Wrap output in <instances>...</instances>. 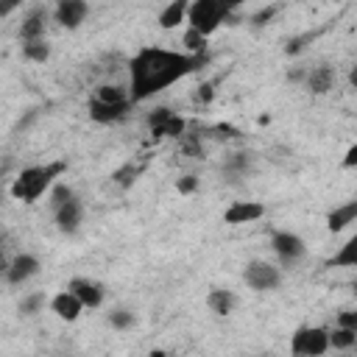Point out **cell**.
Listing matches in <instances>:
<instances>
[{
	"label": "cell",
	"mask_w": 357,
	"mask_h": 357,
	"mask_svg": "<svg viewBox=\"0 0 357 357\" xmlns=\"http://www.w3.org/2000/svg\"><path fill=\"white\" fill-rule=\"evenodd\" d=\"M209 56H190V53H178V50H167V47H139L128 64V95L131 103H142L159 92H165L167 86H173L176 81L187 78L190 73L201 70L206 64Z\"/></svg>",
	"instance_id": "6da1fadb"
},
{
	"label": "cell",
	"mask_w": 357,
	"mask_h": 357,
	"mask_svg": "<svg viewBox=\"0 0 357 357\" xmlns=\"http://www.w3.org/2000/svg\"><path fill=\"white\" fill-rule=\"evenodd\" d=\"M64 170H67L64 162H47V165L25 167V170L14 178L11 195H14L17 201H22V204H33V201H39L47 190H53L56 178H59Z\"/></svg>",
	"instance_id": "7a4b0ae2"
},
{
	"label": "cell",
	"mask_w": 357,
	"mask_h": 357,
	"mask_svg": "<svg viewBox=\"0 0 357 357\" xmlns=\"http://www.w3.org/2000/svg\"><path fill=\"white\" fill-rule=\"evenodd\" d=\"M187 22L192 31L209 36L215 33L223 22L226 25H234V8L220 3V0H195L190 3V11H187Z\"/></svg>",
	"instance_id": "3957f363"
},
{
	"label": "cell",
	"mask_w": 357,
	"mask_h": 357,
	"mask_svg": "<svg viewBox=\"0 0 357 357\" xmlns=\"http://www.w3.org/2000/svg\"><path fill=\"white\" fill-rule=\"evenodd\" d=\"M329 349H332V340H329V329L324 326H301L290 337V351L296 357H321Z\"/></svg>",
	"instance_id": "277c9868"
},
{
	"label": "cell",
	"mask_w": 357,
	"mask_h": 357,
	"mask_svg": "<svg viewBox=\"0 0 357 357\" xmlns=\"http://www.w3.org/2000/svg\"><path fill=\"white\" fill-rule=\"evenodd\" d=\"M243 279H245V284L251 290L268 293V290H276L282 284V271L268 259H251L245 265V271H243Z\"/></svg>",
	"instance_id": "5b68a950"
},
{
	"label": "cell",
	"mask_w": 357,
	"mask_h": 357,
	"mask_svg": "<svg viewBox=\"0 0 357 357\" xmlns=\"http://www.w3.org/2000/svg\"><path fill=\"white\" fill-rule=\"evenodd\" d=\"M271 248H273V254L279 257V262H282L284 268L298 265V262L304 259V254H307L304 240H301L296 231H287V229H279V231L271 234Z\"/></svg>",
	"instance_id": "8992f818"
},
{
	"label": "cell",
	"mask_w": 357,
	"mask_h": 357,
	"mask_svg": "<svg viewBox=\"0 0 357 357\" xmlns=\"http://www.w3.org/2000/svg\"><path fill=\"white\" fill-rule=\"evenodd\" d=\"M148 128H151V134L153 137H176V139H181L184 134H187V123L173 112V109H167V106H156L151 114H148Z\"/></svg>",
	"instance_id": "52a82bcc"
},
{
	"label": "cell",
	"mask_w": 357,
	"mask_h": 357,
	"mask_svg": "<svg viewBox=\"0 0 357 357\" xmlns=\"http://www.w3.org/2000/svg\"><path fill=\"white\" fill-rule=\"evenodd\" d=\"M131 106H134L131 100H106V98L92 95L89 98V117L100 126H112V123H120Z\"/></svg>",
	"instance_id": "ba28073f"
},
{
	"label": "cell",
	"mask_w": 357,
	"mask_h": 357,
	"mask_svg": "<svg viewBox=\"0 0 357 357\" xmlns=\"http://www.w3.org/2000/svg\"><path fill=\"white\" fill-rule=\"evenodd\" d=\"M53 220H56V229L61 234H75L81 229V220H84V204L78 195H73L64 206H59L53 212Z\"/></svg>",
	"instance_id": "9c48e42d"
},
{
	"label": "cell",
	"mask_w": 357,
	"mask_h": 357,
	"mask_svg": "<svg viewBox=\"0 0 357 357\" xmlns=\"http://www.w3.org/2000/svg\"><path fill=\"white\" fill-rule=\"evenodd\" d=\"M39 273V259L33 254H17L8 265H6V282L8 284H25L31 276Z\"/></svg>",
	"instance_id": "30bf717a"
},
{
	"label": "cell",
	"mask_w": 357,
	"mask_h": 357,
	"mask_svg": "<svg viewBox=\"0 0 357 357\" xmlns=\"http://www.w3.org/2000/svg\"><path fill=\"white\" fill-rule=\"evenodd\" d=\"M67 290H70V293H73L84 307H89V310H95V307H100V304H103V287H100L98 282H92V279L75 276V279H70Z\"/></svg>",
	"instance_id": "8fae6325"
},
{
	"label": "cell",
	"mask_w": 357,
	"mask_h": 357,
	"mask_svg": "<svg viewBox=\"0 0 357 357\" xmlns=\"http://www.w3.org/2000/svg\"><path fill=\"white\" fill-rule=\"evenodd\" d=\"M86 14H89V6L84 3V0H61L59 6H56V11H53V17H56V22L61 25V28H78L84 20H86Z\"/></svg>",
	"instance_id": "7c38bea8"
},
{
	"label": "cell",
	"mask_w": 357,
	"mask_h": 357,
	"mask_svg": "<svg viewBox=\"0 0 357 357\" xmlns=\"http://www.w3.org/2000/svg\"><path fill=\"white\" fill-rule=\"evenodd\" d=\"M265 215V206L259 201H234L226 212H223V220L237 226V223H254Z\"/></svg>",
	"instance_id": "4fadbf2b"
},
{
	"label": "cell",
	"mask_w": 357,
	"mask_h": 357,
	"mask_svg": "<svg viewBox=\"0 0 357 357\" xmlns=\"http://www.w3.org/2000/svg\"><path fill=\"white\" fill-rule=\"evenodd\" d=\"M45 22H47V11L45 8H31L20 22V39L22 42L45 39Z\"/></svg>",
	"instance_id": "5bb4252c"
},
{
	"label": "cell",
	"mask_w": 357,
	"mask_h": 357,
	"mask_svg": "<svg viewBox=\"0 0 357 357\" xmlns=\"http://www.w3.org/2000/svg\"><path fill=\"white\" fill-rule=\"evenodd\" d=\"M335 84V70L329 64H318L312 70H307V78H304V86L312 92V95H326Z\"/></svg>",
	"instance_id": "9a60e30c"
},
{
	"label": "cell",
	"mask_w": 357,
	"mask_h": 357,
	"mask_svg": "<svg viewBox=\"0 0 357 357\" xmlns=\"http://www.w3.org/2000/svg\"><path fill=\"white\" fill-rule=\"evenodd\" d=\"M50 310L61 318V321H75L81 312H84V304L70 293V290H61L50 298Z\"/></svg>",
	"instance_id": "2e32d148"
},
{
	"label": "cell",
	"mask_w": 357,
	"mask_h": 357,
	"mask_svg": "<svg viewBox=\"0 0 357 357\" xmlns=\"http://www.w3.org/2000/svg\"><path fill=\"white\" fill-rule=\"evenodd\" d=\"M354 220H357V198H351V201L335 206V209L326 215V229L335 234V231H343V229H346L349 223H354Z\"/></svg>",
	"instance_id": "e0dca14e"
},
{
	"label": "cell",
	"mask_w": 357,
	"mask_h": 357,
	"mask_svg": "<svg viewBox=\"0 0 357 357\" xmlns=\"http://www.w3.org/2000/svg\"><path fill=\"white\" fill-rule=\"evenodd\" d=\"M234 304H237V298H234V293L229 287H212L209 296H206V307L215 315H229L234 310Z\"/></svg>",
	"instance_id": "ac0fdd59"
},
{
	"label": "cell",
	"mask_w": 357,
	"mask_h": 357,
	"mask_svg": "<svg viewBox=\"0 0 357 357\" xmlns=\"http://www.w3.org/2000/svg\"><path fill=\"white\" fill-rule=\"evenodd\" d=\"M251 170V153L245 151H237V153H229L226 162H223V176L237 181V178H245V173Z\"/></svg>",
	"instance_id": "d6986e66"
},
{
	"label": "cell",
	"mask_w": 357,
	"mask_h": 357,
	"mask_svg": "<svg viewBox=\"0 0 357 357\" xmlns=\"http://www.w3.org/2000/svg\"><path fill=\"white\" fill-rule=\"evenodd\" d=\"M187 11H190V6H187L184 0H173L170 6L162 8V14H159V28H165V31L176 28L178 22L187 20Z\"/></svg>",
	"instance_id": "ffe728a7"
},
{
	"label": "cell",
	"mask_w": 357,
	"mask_h": 357,
	"mask_svg": "<svg viewBox=\"0 0 357 357\" xmlns=\"http://www.w3.org/2000/svg\"><path fill=\"white\" fill-rule=\"evenodd\" d=\"M329 268H357V231L337 248V254L329 259Z\"/></svg>",
	"instance_id": "44dd1931"
},
{
	"label": "cell",
	"mask_w": 357,
	"mask_h": 357,
	"mask_svg": "<svg viewBox=\"0 0 357 357\" xmlns=\"http://www.w3.org/2000/svg\"><path fill=\"white\" fill-rule=\"evenodd\" d=\"M142 162H126V165H120L114 173H112V181L120 187V190H128V187H134V181L142 176Z\"/></svg>",
	"instance_id": "7402d4cb"
},
{
	"label": "cell",
	"mask_w": 357,
	"mask_h": 357,
	"mask_svg": "<svg viewBox=\"0 0 357 357\" xmlns=\"http://www.w3.org/2000/svg\"><path fill=\"white\" fill-rule=\"evenodd\" d=\"M22 56L28 61H36V64H45L50 59V45L45 39H36V42H22Z\"/></svg>",
	"instance_id": "603a6c76"
},
{
	"label": "cell",
	"mask_w": 357,
	"mask_h": 357,
	"mask_svg": "<svg viewBox=\"0 0 357 357\" xmlns=\"http://www.w3.org/2000/svg\"><path fill=\"white\" fill-rule=\"evenodd\" d=\"M329 340H332V346H335V349L346 351V349L357 346V332H354V329H343V326H335V332H329Z\"/></svg>",
	"instance_id": "cb8c5ba5"
},
{
	"label": "cell",
	"mask_w": 357,
	"mask_h": 357,
	"mask_svg": "<svg viewBox=\"0 0 357 357\" xmlns=\"http://www.w3.org/2000/svg\"><path fill=\"white\" fill-rule=\"evenodd\" d=\"M184 47H187L190 56H206V36L198 33V31H192V28H187V33H184Z\"/></svg>",
	"instance_id": "d4e9b609"
},
{
	"label": "cell",
	"mask_w": 357,
	"mask_h": 357,
	"mask_svg": "<svg viewBox=\"0 0 357 357\" xmlns=\"http://www.w3.org/2000/svg\"><path fill=\"white\" fill-rule=\"evenodd\" d=\"M42 307H45V296L42 293H28L20 301V315H36Z\"/></svg>",
	"instance_id": "484cf974"
},
{
	"label": "cell",
	"mask_w": 357,
	"mask_h": 357,
	"mask_svg": "<svg viewBox=\"0 0 357 357\" xmlns=\"http://www.w3.org/2000/svg\"><path fill=\"white\" fill-rule=\"evenodd\" d=\"M73 195H75V192H73L67 184H53V190H50V209L56 212V209H59V206H64Z\"/></svg>",
	"instance_id": "4316f807"
},
{
	"label": "cell",
	"mask_w": 357,
	"mask_h": 357,
	"mask_svg": "<svg viewBox=\"0 0 357 357\" xmlns=\"http://www.w3.org/2000/svg\"><path fill=\"white\" fill-rule=\"evenodd\" d=\"M109 324L114 326V329H131L134 326V312L131 310H112L109 312Z\"/></svg>",
	"instance_id": "83f0119b"
},
{
	"label": "cell",
	"mask_w": 357,
	"mask_h": 357,
	"mask_svg": "<svg viewBox=\"0 0 357 357\" xmlns=\"http://www.w3.org/2000/svg\"><path fill=\"white\" fill-rule=\"evenodd\" d=\"M176 190H178L181 195H192V192L198 190V178H195L192 173H187V176H181V178L176 181Z\"/></svg>",
	"instance_id": "f1b7e54d"
},
{
	"label": "cell",
	"mask_w": 357,
	"mask_h": 357,
	"mask_svg": "<svg viewBox=\"0 0 357 357\" xmlns=\"http://www.w3.org/2000/svg\"><path fill=\"white\" fill-rule=\"evenodd\" d=\"M273 14H276V6H265V8H259V11L251 17V25H254V28H259V25H268V22L273 20Z\"/></svg>",
	"instance_id": "f546056e"
},
{
	"label": "cell",
	"mask_w": 357,
	"mask_h": 357,
	"mask_svg": "<svg viewBox=\"0 0 357 357\" xmlns=\"http://www.w3.org/2000/svg\"><path fill=\"white\" fill-rule=\"evenodd\" d=\"M337 326H343V329H354V332H357V310H343V312L337 315Z\"/></svg>",
	"instance_id": "4dcf8cb0"
},
{
	"label": "cell",
	"mask_w": 357,
	"mask_h": 357,
	"mask_svg": "<svg viewBox=\"0 0 357 357\" xmlns=\"http://www.w3.org/2000/svg\"><path fill=\"white\" fill-rule=\"evenodd\" d=\"M312 36L307 33V36H293V39H287V45H284V53L287 56H296V53H301V47H304V42H310Z\"/></svg>",
	"instance_id": "1f68e13d"
},
{
	"label": "cell",
	"mask_w": 357,
	"mask_h": 357,
	"mask_svg": "<svg viewBox=\"0 0 357 357\" xmlns=\"http://www.w3.org/2000/svg\"><path fill=\"white\" fill-rule=\"evenodd\" d=\"M304 78H307V73H304L301 67H293V70L287 73V81H290V84H304Z\"/></svg>",
	"instance_id": "d6a6232c"
},
{
	"label": "cell",
	"mask_w": 357,
	"mask_h": 357,
	"mask_svg": "<svg viewBox=\"0 0 357 357\" xmlns=\"http://www.w3.org/2000/svg\"><path fill=\"white\" fill-rule=\"evenodd\" d=\"M343 167H357V145H351L343 156Z\"/></svg>",
	"instance_id": "836d02e7"
},
{
	"label": "cell",
	"mask_w": 357,
	"mask_h": 357,
	"mask_svg": "<svg viewBox=\"0 0 357 357\" xmlns=\"http://www.w3.org/2000/svg\"><path fill=\"white\" fill-rule=\"evenodd\" d=\"M198 98H201L204 103H209V100H212V84H204V86L198 89Z\"/></svg>",
	"instance_id": "e575fe53"
},
{
	"label": "cell",
	"mask_w": 357,
	"mask_h": 357,
	"mask_svg": "<svg viewBox=\"0 0 357 357\" xmlns=\"http://www.w3.org/2000/svg\"><path fill=\"white\" fill-rule=\"evenodd\" d=\"M349 84H351V86L357 89V64H354V67L349 70Z\"/></svg>",
	"instance_id": "d590c367"
},
{
	"label": "cell",
	"mask_w": 357,
	"mask_h": 357,
	"mask_svg": "<svg viewBox=\"0 0 357 357\" xmlns=\"http://www.w3.org/2000/svg\"><path fill=\"white\" fill-rule=\"evenodd\" d=\"M354 293H357V282H354Z\"/></svg>",
	"instance_id": "8d00e7d4"
}]
</instances>
